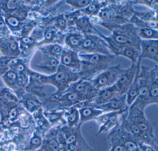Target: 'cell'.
Here are the masks:
<instances>
[{"instance_id":"5","label":"cell","mask_w":158,"mask_h":151,"mask_svg":"<svg viewBox=\"0 0 158 151\" xmlns=\"http://www.w3.org/2000/svg\"><path fill=\"white\" fill-rule=\"evenodd\" d=\"M126 116L127 118L132 121L139 129L149 144L158 147V145L155 142L153 127L150 121L146 117L144 110L130 105L127 109Z\"/></svg>"},{"instance_id":"35","label":"cell","mask_w":158,"mask_h":151,"mask_svg":"<svg viewBox=\"0 0 158 151\" xmlns=\"http://www.w3.org/2000/svg\"><path fill=\"white\" fill-rule=\"evenodd\" d=\"M92 0H68L65 1V3L73 7L74 10H81L89 5Z\"/></svg>"},{"instance_id":"34","label":"cell","mask_w":158,"mask_h":151,"mask_svg":"<svg viewBox=\"0 0 158 151\" xmlns=\"http://www.w3.org/2000/svg\"><path fill=\"white\" fill-rule=\"evenodd\" d=\"M23 104L27 109L30 112L35 111L41 105L38 100L31 96H27V98L24 99Z\"/></svg>"},{"instance_id":"30","label":"cell","mask_w":158,"mask_h":151,"mask_svg":"<svg viewBox=\"0 0 158 151\" xmlns=\"http://www.w3.org/2000/svg\"><path fill=\"white\" fill-rule=\"evenodd\" d=\"M134 15L139 19L146 22H158V11L149 8L140 11H136L135 9Z\"/></svg>"},{"instance_id":"23","label":"cell","mask_w":158,"mask_h":151,"mask_svg":"<svg viewBox=\"0 0 158 151\" xmlns=\"http://www.w3.org/2000/svg\"><path fill=\"white\" fill-rule=\"evenodd\" d=\"M64 110H57L53 111H45L44 116L50 124L51 126L56 127L66 125V121L64 118Z\"/></svg>"},{"instance_id":"27","label":"cell","mask_w":158,"mask_h":151,"mask_svg":"<svg viewBox=\"0 0 158 151\" xmlns=\"http://www.w3.org/2000/svg\"><path fill=\"white\" fill-rule=\"evenodd\" d=\"M127 110L125 111H118L114 115L110 118L107 122H105L103 125L100 126L99 128L96 136H98L99 134L101 133H106L109 132H110L111 130L118 126L120 121V116L123 113L127 111Z\"/></svg>"},{"instance_id":"8","label":"cell","mask_w":158,"mask_h":151,"mask_svg":"<svg viewBox=\"0 0 158 151\" xmlns=\"http://www.w3.org/2000/svg\"><path fill=\"white\" fill-rule=\"evenodd\" d=\"M151 81V68L140 65L138 95L131 105L145 110L149 104V92Z\"/></svg>"},{"instance_id":"26","label":"cell","mask_w":158,"mask_h":151,"mask_svg":"<svg viewBox=\"0 0 158 151\" xmlns=\"http://www.w3.org/2000/svg\"><path fill=\"white\" fill-rule=\"evenodd\" d=\"M59 126L53 127L50 131L44 143V151H60L57 137Z\"/></svg>"},{"instance_id":"24","label":"cell","mask_w":158,"mask_h":151,"mask_svg":"<svg viewBox=\"0 0 158 151\" xmlns=\"http://www.w3.org/2000/svg\"><path fill=\"white\" fill-rule=\"evenodd\" d=\"M140 65L139 66L137 70L133 82L131 83L126 94V103L128 107L134 103L138 95L139 86V72L140 70Z\"/></svg>"},{"instance_id":"9","label":"cell","mask_w":158,"mask_h":151,"mask_svg":"<svg viewBox=\"0 0 158 151\" xmlns=\"http://www.w3.org/2000/svg\"><path fill=\"white\" fill-rule=\"evenodd\" d=\"M123 69L121 64L110 66L89 81L98 91L115 84Z\"/></svg>"},{"instance_id":"28","label":"cell","mask_w":158,"mask_h":151,"mask_svg":"<svg viewBox=\"0 0 158 151\" xmlns=\"http://www.w3.org/2000/svg\"><path fill=\"white\" fill-rule=\"evenodd\" d=\"M119 56L128 58L131 61V63L135 64H137L139 60H141L139 50L132 46L124 47L120 50L116 54V57Z\"/></svg>"},{"instance_id":"22","label":"cell","mask_w":158,"mask_h":151,"mask_svg":"<svg viewBox=\"0 0 158 151\" xmlns=\"http://www.w3.org/2000/svg\"><path fill=\"white\" fill-rule=\"evenodd\" d=\"M80 120L79 126H81L86 122L91 120L96 121L99 116L103 113L100 109L96 108L95 107L89 106L78 109Z\"/></svg>"},{"instance_id":"32","label":"cell","mask_w":158,"mask_h":151,"mask_svg":"<svg viewBox=\"0 0 158 151\" xmlns=\"http://www.w3.org/2000/svg\"><path fill=\"white\" fill-rule=\"evenodd\" d=\"M129 23L134 25L138 29L149 28L158 29V22H146L138 18L134 15H133V16L129 19Z\"/></svg>"},{"instance_id":"6","label":"cell","mask_w":158,"mask_h":151,"mask_svg":"<svg viewBox=\"0 0 158 151\" xmlns=\"http://www.w3.org/2000/svg\"><path fill=\"white\" fill-rule=\"evenodd\" d=\"M90 19L93 24L100 25L111 31L129 23L128 19L120 16L115 12L109 1L108 4L101 10L97 16Z\"/></svg>"},{"instance_id":"36","label":"cell","mask_w":158,"mask_h":151,"mask_svg":"<svg viewBox=\"0 0 158 151\" xmlns=\"http://www.w3.org/2000/svg\"><path fill=\"white\" fill-rule=\"evenodd\" d=\"M133 5H140L147 6L148 8L158 11V1L156 0H136L133 1Z\"/></svg>"},{"instance_id":"13","label":"cell","mask_w":158,"mask_h":151,"mask_svg":"<svg viewBox=\"0 0 158 151\" xmlns=\"http://www.w3.org/2000/svg\"><path fill=\"white\" fill-rule=\"evenodd\" d=\"M60 65L79 72L81 68V62L78 53L64 46L60 57Z\"/></svg>"},{"instance_id":"4","label":"cell","mask_w":158,"mask_h":151,"mask_svg":"<svg viewBox=\"0 0 158 151\" xmlns=\"http://www.w3.org/2000/svg\"><path fill=\"white\" fill-rule=\"evenodd\" d=\"M64 46L59 44H52L41 47L43 57L42 62L38 65V68L48 75L54 74L60 65V57Z\"/></svg>"},{"instance_id":"19","label":"cell","mask_w":158,"mask_h":151,"mask_svg":"<svg viewBox=\"0 0 158 151\" xmlns=\"http://www.w3.org/2000/svg\"><path fill=\"white\" fill-rule=\"evenodd\" d=\"M118 95L115 84L98 91L96 97L92 100L94 107L101 105L109 102Z\"/></svg>"},{"instance_id":"38","label":"cell","mask_w":158,"mask_h":151,"mask_svg":"<svg viewBox=\"0 0 158 151\" xmlns=\"http://www.w3.org/2000/svg\"><path fill=\"white\" fill-rule=\"evenodd\" d=\"M41 144V139L40 136L37 135H34V137L31 138L30 141V145L29 149H34L37 148Z\"/></svg>"},{"instance_id":"15","label":"cell","mask_w":158,"mask_h":151,"mask_svg":"<svg viewBox=\"0 0 158 151\" xmlns=\"http://www.w3.org/2000/svg\"><path fill=\"white\" fill-rule=\"evenodd\" d=\"M52 99L58 105V110H66L83 101L77 94L73 92H65L58 96H52Z\"/></svg>"},{"instance_id":"16","label":"cell","mask_w":158,"mask_h":151,"mask_svg":"<svg viewBox=\"0 0 158 151\" xmlns=\"http://www.w3.org/2000/svg\"><path fill=\"white\" fill-rule=\"evenodd\" d=\"M139 51L141 59L148 58L158 63V40H140Z\"/></svg>"},{"instance_id":"33","label":"cell","mask_w":158,"mask_h":151,"mask_svg":"<svg viewBox=\"0 0 158 151\" xmlns=\"http://www.w3.org/2000/svg\"><path fill=\"white\" fill-rule=\"evenodd\" d=\"M138 35L140 40H158V30L153 28L138 29Z\"/></svg>"},{"instance_id":"10","label":"cell","mask_w":158,"mask_h":151,"mask_svg":"<svg viewBox=\"0 0 158 151\" xmlns=\"http://www.w3.org/2000/svg\"><path fill=\"white\" fill-rule=\"evenodd\" d=\"M96 53L103 55L113 54L106 42L101 37L94 34L84 35V39L79 52Z\"/></svg>"},{"instance_id":"37","label":"cell","mask_w":158,"mask_h":151,"mask_svg":"<svg viewBox=\"0 0 158 151\" xmlns=\"http://www.w3.org/2000/svg\"><path fill=\"white\" fill-rule=\"evenodd\" d=\"M117 112H105L103 113L102 114L99 116L98 118L96 120L97 124L100 126L103 125V124L107 122L110 118H111Z\"/></svg>"},{"instance_id":"1","label":"cell","mask_w":158,"mask_h":151,"mask_svg":"<svg viewBox=\"0 0 158 151\" xmlns=\"http://www.w3.org/2000/svg\"><path fill=\"white\" fill-rule=\"evenodd\" d=\"M97 33L106 42L111 52L115 57L118 52L124 47L132 46L139 50L141 40L138 35V29L131 23L120 26L109 36H105L98 30Z\"/></svg>"},{"instance_id":"25","label":"cell","mask_w":158,"mask_h":151,"mask_svg":"<svg viewBox=\"0 0 158 151\" xmlns=\"http://www.w3.org/2000/svg\"><path fill=\"white\" fill-rule=\"evenodd\" d=\"M108 4V1L92 0V2L85 8L80 10L82 14L92 18L98 15L102 9Z\"/></svg>"},{"instance_id":"29","label":"cell","mask_w":158,"mask_h":151,"mask_svg":"<svg viewBox=\"0 0 158 151\" xmlns=\"http://www.w3.org/2000/svg\"><path fill=\"white\" fill-rule=\"evenodd\" d=\"M64 118L66 126L71 128L79 126L80 116L77 108L72 107L64 110Z\"/></svg>"},{"instance_id":"31","label":"cell","mask_w":158,"mask_h":151,"mask_svg":"<svg viewBox=\"0 0 158 151\" xmlns=\"http://www.w3.org/2000/svg\"><path fill=\"white\" fill-rule=\"evenodd\" d=\"M64 18L67 22L68 30L74 27L75 24L77 20L83 15L80 10H74L68 11L64 14Z\"/></svg>"},{"instance_id":"12","label":"cell","mask_w":158,"mask_h":151,"mask_svg":"<svg viewBox=\"0 0 158 151\" xmlns=\"http://www.w3.org/2000/svg\"><path fill=\"white\" fill-rule=\"evenodd\" d=\"M141 61L139 60L137 64L132 63L129 68L123 69V71L115 83L118 90V95L126 94L135 78L139 66L141 65Z\"/></svg>"},{"instance_id":"18","label":"cell","mask_w":158,"mask_h":151,"mask_svg":"<svg viewBox=\"0 0 158 151\" xmlns=\"http://www.w3.org/2000/svg\"><path fill=\"white\" fill-rule=\"evenodd\" d=\"M84 39V35L74 29L69 30L65 33L64 45L78 53Z\"/></svg>"},{"instance_id":"39","label":"cell","mask_w":158,"mask_h":151,"mask_svg":"<svg viewBox=\"0 0 158 151\" xmlns=\"http://www.w3.org/2000/svg\"><path fill=\"white\" fill-rule=\"evenodd\" d=\"M2 105H1V102L0 104V124L2 123V120H3V110H2Z\"/></svg>"},{"instance_id":"2","label":"cell","mask_w":158,"mask_h":151,"mask_svg":"<svg viewBox=\"0 0 158 151\" xmlns=\"http://www.w3.org/2000/svg\"><path fill=\"white\" fill-rule=\"evenodd\" d=\"M81 62L79 71L80 78L90 80L110 66L116 57L113 54L78 53Z\"/></svg>"},{"instance_id":"14","label":"cell","mask_w":158,"mask_h":151,"mask_svg":"<svg viewBox=\"0 0 158 151\" xmlns=\"http://www.w3.org/2000/svg\"><path fill=\"white\" fill-rule=\"evenodd\" d=\"M10 36L0 39V51L6 57L16 58L21 53L19 41Z\"/></svg>"},{"instance_id":"11","label":"cell","mask_w":158,"mask_h":151,"mask_svg":"<svg viewBox=\"0 0 158 151\" xmlns=\"http://www.w3.org/2000/svg\"><path fill=\"white\" fill-rule=\"evenodd\" d=\"M65 92L76 93L83 101H90L96 97L98 90L90 81L80 78L72 83Z\"/></svg>"},{"instance_id":"20","label":"cell","mask_w":158,"mask_h":151,"mask_svg":"<svg viewBox=\"0 0 158 151\" xmlns=\"http://www.w3.org/2000/svg\"><path fill=\"white\" fill-rule=\"evenodd\" d=\"M83 35H97L96 28L90 20V18L83 15L77 20L74 28Z\"/></svg>"},{"instance_id":"7","label":"cell","mask_w":158,"mask_h":151,"mask_svg":"<svg viewBox=\"0 0 158 151\" xmlns=\"http://www.w3.org/2000/svg\"><path fill=\"white\" fill-rule=\"evenodd\" d=\"M81 127H60L67 145L68 151H95L88 144L81 132Z\"/></svg>"},{"instance_id":"17","label":"cell","mask_w":158,"mask_h":151,"mask_svg":"<svg viewBox=\"0 0 158 151\" xmlns=\"http://www.w3.org/2000/svg\"><path fill=\"white\" fill-rule=\"evenodd\" d=\"M103 111V113L117 112L127 110L128 106L126 103V94L117 95L106 103L95 107Z\"/></svg>"},{"instance_id":"21","label":"cell","mask_w":158,"mask_h":151,"mask_svg":"<svg viewBox=\"0 0 158 151\" xmlns=\"http://www.w3.org/2000/svg\"><path fill=\"white\" fill-rule=\"evenodd\" d=\"M149 104L158 103V66L151 68V81L149 92Z\"/></svg>"},{"instance_id":"3","label":"cell","mask_w":158,"mask_h":151,"mask_svg":"<svg viewBox=\"0 0 158 151\" xmlns=\"http://www.w3.org/2000/svg\"><path fill=\"white\" fill-rule=\"evenodd\" d=\"M38 78L45 83L52 84L57 91L52 96H58L63 93L72 83L80 79L79 73L62 65H60L54 74L48 76L38 75Z\"/></svg>"}]
</instances>
